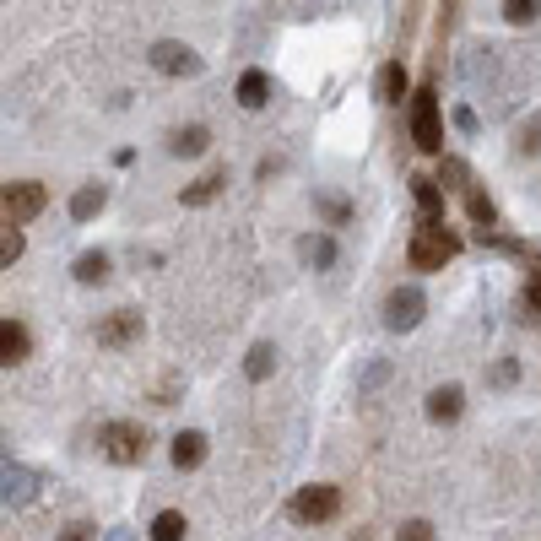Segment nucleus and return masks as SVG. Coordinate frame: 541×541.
Instances as JSON below:
<instances>
[{"mask_svg":"<svg viewBox=\"0 0 541 541\" xmlns=\"http://www.w3.org/2000/svg\"><path fill=\"white\" fill-rule=\"evenodd\" d=\"M536 17H541L536 0H509V6H504V22H514V28H531Z\"/></svg>","mask_w":541,"mask_h":541,"instance_id":"obj_28","label":"nucleus"},{"mask_svg":"<svg viewBox=\"0 0 541 541\" xmlns=\"http://www.w3.org/2000/svg\"><path fill=\"white\" fill-rule=\"evenodd\" d=\"M168 455H174V466H179V471H195V466L206 460V433H195V428L174 433V450H168Z\"/></svg>","mask_w":541,"mask_h":541,"instance_id":"obj_17","label":"nucleus"},{"mask_svg":"<svg viewBox=\"0 0 541 541\" xmlns=\"http://www.w3.org/2000/svg\"><path fill=\"white\" fill-rule=\"evenodd\" d=\"M38 487H44V477H38L33 466H0V504H33Z\"/></svg>","mask_w":541,"mask_h":541,"instance_id":"obj_8","label":"nucleus"},{"mask_svg":"<svg viewBox=\"0 0 541 541\" xmlns=\"http://www.w3.org/2000/svg\"><path fill=\"white\" fill-rule=\"evenodd\" d=\"M28 358H33L28 325H22V320H6V314H0V368H17V363H28Z\"/></svg>","mask_w":541,"mask_h":541,"instance_id":"obj_10","label":"nucleus"},{"mask_svg":"<svg viewBox=\"0 0 541 541\" xmlns=\"http://www.w3.org/2000/svg\"><path fill=\"white\" fill-rule=\"evenodd\" d=\"M520 309H525V320H541V260L531 266V282H525V293H520Z\"/></svg>","mask_w":541,"mask_h":541,"instance_id":"obj_27","label":"nucleus"},{"mask_svg":"<svg viewBox=\"0 0 541 541\" xmlns=\"http://www.w3.org/2000/svg\"><path fill=\"white\" fill-rule=\"evenodd\" d=\"M433 184H439V190H460V195L477 190V179H471V163H466V157H450V152L439 157V174H433Z\"/></svg>","mask_w":541,"mask_h":541,"instance_id":"obj_14","label":"nucleus"},{"mask_svg":"<svg viewBox=\"0 0 541 541\" xmlns=\"http://www.w3.org/2000/svg\"><path fill=\"white\" fill-rule=\"evenodd\" d=\"M22 249H28V239H22L17 228H0V271H11L22 260Z\"/></svg>","mask_w":541,"mask_h":541,"instance_id":"obj_26","label":"nucleus"},{"mask_svg":"<svg viewBox=\"0 0 541 541\" xmlns=\"http://www.w3.org/2000/svg\"><path fill=\"white\" fill-rule=\"evenodd\" d=\"M98 450H103V460H114V466H141L147 450H152V439H147L141 422H103V428H98Z\"/></svg>","mask_w":541,"mask_h":541,"instance_id":"obj_2","label":"nucleus"},{"mask_svg":"<svg viewBox=\"0 0 541 541\" xmlns=\"http://www.w3.org/2000/svg\"><path fill=\"white\" fill-rule=\"evenodd\" d=\"M514 152L520 157H531V152H541V114L531 125H520V136H514Z\"/></svg>","mask_w":541,"mask_h":541,"instance_id":"obj_29","label":"nucleus"},{"mask_svg":"<svg viewBox=\"0 0 541 541\" xmlns=\"http://www.w3.org/2000/svg\"><path fill=\"white\" fill-rule=\"evenodd\" d=\"M406 87H412V82H406V65H401V60H390L385 71H379V103H401V98H406Z\"/></svg>","mask_w":541,"mask_h":541,"instance_id":"obj_22","label":"nucleus"},{"mask_svg":"<svg viewBox=\"0 0 541 541\" xmlns=\"http://www.w3.org/2000/svg\"><path fill=\"white\" fill-rule=\"evenodd\" d=\"M184 531H190V525H184L179 509H163V514L152 520V541H184Z\"/></svg>","mask_w":541,"mask_h":541,"instance_id":"obj_25","label":"nucleus"},{"mask_svg":"<svg viewBox=\"0 0 541 541\" xmlns=\"http://www.w3.org/2000/svg\"><path fill=\"white\" fill-rule=\"evenodd\" d=\"M455 255H460V233L455 228H417L412 244H406L412 271H444Z\"/></svg>","mask_w":541,"mask_h":541,"instance_id":"obj_4","label":"nucleus"},{"mask_svg":"<svg viewBox=\"0 0 541 541\" xmlns=\"http://www.w3.org/2000/svg\"><path fill=\"white\" fill-rule=\"evenodd\" d=\"M211 147V130L206 125H179V130H168V152L174 157H201Z\"/></svg>","mask_w":541,"mask_h":541,"instance_id":"obj_16","label":"nucleus"},{"mask_svg":"<svg viewBox=\"0 0 541 541\" xmlns=\"http://www.w3.org/2000/svg\"><path fill=\"white\" fill-rule=\"evenodd\" d=\"M239 103L244 109H266L271 103V76L260 71V65H249V71L239 76Z\"/></svg>","mask_w":541,"mask_h":541,"instance_id":"obj_18","label":"nucleus"},{"mask_svg":"<svg viewBox=\"0 0 541 541\" xmlns=\"http://www.w3.org/2000/svg\"><path fill=\"white\" fill-rule=\"evenodd\" d=\"M450 120H455L460 136H477V130H482V120H477V109H471V103H460V109L450 114Z\"/></svg>","mask_w":541,"mask_h":541,"instance_id":"obj_30","label":"nucleus"},{"mask_svg":"<svg viewBox=\"0 0 541 541\" xmlns=\"http://www.w3.org/2000/svg\"><path fill=\"white\" fill-rule=\"evenodd\" d=\"M103 541H136V536H130V531H109V536H103Z\"/></svg>","mask_w":541,"mask_h":541,"instance_id":"obj_34","label":"nucleus"},{"mask_svg":"<svg viewBox=\"0 0 541 541\" xmlns=\"http://www.w3.org/2000/svg\"><path fill=\"white\" fill-rule=\"evenodd\" d=\"M298 260L309 271H331L336 266V239H331V233H303V239H298Z\"/></svg>","mask_w":541,"mask_h":541,"instance_id":"obj_13","label":"nucleus"},{"mask_svg":"<svg viewBox=\"0 0 541 541\" xmlns=\"http://www.w3.org/2000/svg\"><path fill=\"white\" fill-rule=\"evenodd\" d=\"M222 190H228V163L206 168V174L195 179V184H184V195H179V201H184V206H211Z\"/></svg>","mask_w":541,"mask_h":541,"instance_id":"obj_12","label":"nucleus"},{"mask_svg":"<svg viewBox=\"0 0 541 541\" xmlns=\"http://www.w3.org/2000/svg\"><path fill=\"white\" fill-rule=\"evenodd\" d=\"M141 331H147V320H141L136 309H114L98 320V341L103 347H130V341H141Z\"/></svg>","mask_w":541,"mask_h":541,"instance_id":"obj_9","label":"nucleus"},{"mask_svg":"<svg viewBox=\"0 0 541 541\" xmlns=\"http://www.w3.org/2000/svg\"><path fill=\"white\" fill-rule=\"evenodd\" d=\"M466 217L477 222V233H493L498 228V206H493V195H487L482 184H477V190H466Z\"/></svg>","mask_w":541,"mask_h":541,"instance_id":"obj_19","label":"nucleus"},{"mask_svg":"<svg viewBox=\"0 0 541 541\" xmlns=\"http://www.w3.org/2000/svg\"><path fill=\"white\" fill-rule=\"evenodd\" d=\"M287 514H293L298 525H325V520H336V514H341V487H331V482L298 487L293 504H287Z\"/></svg>","mask_w":541,"mask_h":541,"instance_id":"obj_5","label":"nucleus"},{"mask_svg":"<svg viewBox=\"0 0 541 541\" xmlns=\"http://www.w3.org/2000/svg\"><path fill=\"white\" fill-rule=\"evenodd\" d=\"M422 314H428V293H422L417 282L395 287V293L385 298V325H390V331H417Z\"/></svg>","mask_w":541,"mask_h":541,"instance_id":"obj_6","label":"nucleus"},{"mask_svg":"<svg viewBox=\"0 0 541 541\" xmlns=\"http://www.w3.org/2000/svg\"><path fill=\"white\" fill-rule=\"evenodd\" d=\"M103 206H109V190H103V184H82V190L71 195V217L76 222H92Z\"/></svg>","mask_w":541,"mask_h":541,"instance_id":"obj_21","label":"nucleus"},{"mask_svg":"<svg viewBox=\"0 0 541 541\" xmlns=\"http://www.w3.org/2000/svg\"><path fill=\"white\" fill-rule=\"evenodd\" d=\"M460 412H466V390H460V385L428 390V417H433V422H455Z\"/></svg>","mask_w":541,"mask_h":541,"instance_id":"obj_15","label":"nucleus"},{"mask_svg":"<svg viewBox=\"0 0 541 541\" xmlns=\"http://www.w3.org/2000/svg\"><path fill=\"white\" fill-rule=\"evenodd\" d=\"M152 65H157L163 76H201L206 60L195 55L190 44H179V38H157V44H152Z\"/></svg>","mask_w":541,"mask_h":541,"instance_id":"obj_7","label":"nucleus"},{"mask_svg":"<svg viewBox=\"0 0 541 541\" xmlns=\"http://www.w3.org/2000/svg\"><path fill=\"white\" fill-rule=\"evenodd\" d=\"M44 206H49V190H44L38 179L0 184V228H17V233H22V222L44 217Z\"/></svg>","mask_w":541,"mask_h":541,"instance_id":"obj_3","label":"nucleus"},{"mask_svg":"<svg viewBox=\"0 0 541 541\" xmlns=\"http://www.w3.org/2000/svg\"><path fill=\"white\" fill-rule=\"evenodd\" d=\"M352 541H374V536H368V531H358V536H352Z\"/></svg>","mask_w":541,"mask_h":541,"instance_id":"obj_35","label":"nucleus"},{"mask_svg":"<svg viewBox=\"0 0 541 541\" xmlns=\"http://www.w3.org/2000/svg\"><path fill=\"white\" fill-rule=\"evenodd\" d=\"M412 195H417V228H444V190L439 184H433L428 174H417Z\"/></svg>","mask_w":541,"mask_h":541,"instance_id":"obj_11","label":"nucleus"},{"mask_svg":"<svg viewBox=\"0 0 541 541\" xmlns=\"http://www.w3.org/2000/svg\"><path fill=\"white\" fill-rule=\"evenodd\" d=\"M71 276H76L82 287H98V282H109V255H103V249H87V255H76Z\"/></svg>","mask_w":541,"mask_h":541,"instance_id":"obj_20","label":"nucleus"},{"mask_svg":"<svg viewBox=\"0 0 541 541\" xmlns=\"http://www.w3.org/2000/svg\"><path fill=\"white\" fill-rule=\"evenodd\" d=\"M520 379V368H514V358H498V368H493V385H514Z\"/></svg>","mask_w":541,"mask_h":541,"instance_id":"obj_33","label":"nucleus"},{"mask_svg":"<svg viewBox=\"0 0 541 541\" xmlns=\"http://www.w3.org/2000/svg\"><path fill=\"white\" fill-rule=\"evenodd\" d=\"M314 211H320V217L325 222H331V228H347V222H352V201H347V195H314Z\"/></svg>","mask_w":541,"mask_h":541,"instance_id":"obj_23","label":"nucleus"},{"mask_svg":"<svg viewBox=\"0 0 541 541\" xmlns=\"http://www.w3.org/2000/svg\"><path fill=\"white\" fill-rule=\"evenodd\" d=\"M412 141H417V152L444 157V114H439V92H433V82H422L412 92Z\"/></svg>","mask_w":541,"mask_h":541,"instance_id":"obj_1","label":"nucleus"},{"mask_svg":"<svg viewBox=\"0 0 541 541\" xmlns=\"http://www.w3.org/2000/svg\"><path fill=\"white\" fill-rule=\"evenodd\" d=\"M271 368H276V347H271V341H255V347H249V358H244V379H255V385H260Z\"/></svg>","mask_w":541,"mask_h":541,"instance_id":"obj_24","label":"nucleus"},{"mask_svg":"<svg viewBox=\"0 0 541 541\" xmlns=\"http://www.w3.org/2000/svg\"><path fill=\"white\" fill-rule=\"evenodd\" d=\"M60 541H98V531H92L87 520H71V525L60 531Z\"/></svg>","mask_w":541,"mask_h":541,"instance_id":"obj_32","label":"nucleus"},{"mask_svg":"<svg viewBox=\"0 0 541 541\" xmlns=\"http://www.w3.org/2000/svg\"><path fill=\"white\" fill-rule=\"evenodd\" d=\"M395 541H433V525L428 520H406L401 531H395Z\"/></svg>","mask_w":541,"mask_h":541,"instance_id":"obj_31","label":"nucleus"}]
</instances>
